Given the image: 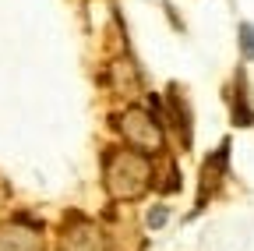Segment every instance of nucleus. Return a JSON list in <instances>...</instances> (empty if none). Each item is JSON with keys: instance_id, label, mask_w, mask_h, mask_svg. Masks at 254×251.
Masks as SVG:
<instances>
[{"instance_id": "f257e3e1", "label": "nucleus", "mask_w": 254, "mask_h": 251, "mask_svg": "<svg viewBox=\"0 0 254 251\" xmlns=\"http://www.w3.org/2000/svg\"><path fill=\"white\" fill-rule=\"evenodd\" d=\"M103 173H106V191L113 198H141L152 184V163L148 156L134 152V149H113L103 160Z\"/></svg>"}, {"instance_id": "f03ea898", "label": "nucleus", "mask_w": 254, "mask_h": 251, "mask_svg": "<svg viewBox=\"0 0 254 251\" xmlns=\"http://www.w3.org/2000/svg\"><path fill=\"white\" fill-rule=\"evenodd\" d=\"M117 128H120L124 142L131 145L134 152H141V156L163 149V128H159V117H148L141 110H127L117 120Z\"/></svg>"}, {"instance_id": "7ed1b4c3", "label": "nucleus", "mask_w": 254, "mask_h": 251, "mask_svg": "<svg viewBox=\"0 0 254 251\" xmlns=\"http://www.w3.org/2000/svg\"><path fill=\"white\" fill-rule=\"evenodd\" d=\"M0 251H43V234L36 227L4 223L0 227Z\"/></svg>"}, {"instance_id": "20e7f679", "label": "nucleus", "mask_w": 254, "mask_h": 251, "mask_svg": "<svg viewBox=\"0 0 254 251\" xmlns=\"http://www.w3.org/2000/svg\"><path fill=\"white\" fill-rule=\"evenodd\" d=\"M78 230H64V251H103L99 230H92L85 219H78Z\"/></svg>"}, {"instance_id": "39448f33", "label": "nucleus", "mask_w": 254, "mask_h": 251, "mask_svg": "<svg viewBox=\"0 0 254 251\" xmlns=\"http://www.w3.org/2000/svg\"><path fill=\"white\" fill-rule=\"evenodd\" d=\"M226 149H230V142H222L219 145V152L212 156V160L205 163V170H201V191H198V209H201V198H205V191H212V187L222 180L219 173L226 170Z\"/></svg>"}, {"instance_id": "423d86ee", "label": "nucleus", "mask_w": 254, "mask_h": 251, "mask_svg": "<svg viewBox=\"0 0 254 251\" xmlns=\"http://www.w3.org/2000/svg\"><path fill=\"white\" fill-rule=\"evenodd\" d=\"M240 46H244V57L254 60V25H240Z\"/></svg>"}, {"instance_id": "0eeeda50", "label": "nucleus", "mask_w": 254, "mask_h": 251, "mask_svg": "<svg viewBox=\"0 0 254 251\" xmlns=\"http://www.w3.org/2000/svg\"><path fill=\"white\" fill-rule=\"evenodd\" d=\"M163 219H166V209H155V212L148 216V223H152V227H159V223H163Z\"/></svg>"}]
</instances>
